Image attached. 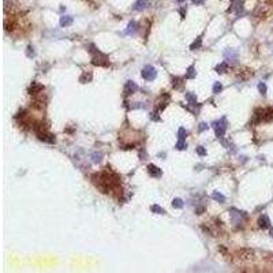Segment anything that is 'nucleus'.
Listing matches in <instances>:
<instances>
[{"label": "nucleus", "mask_w": 273, "mask_h": 273, "mask_svg": "<svg viewBox=\"0 0 273 273\" xmlns=\"http://www.w3.org/2000/svg\"><path fill=\"white\" fill-rule=\"evenodd\" d=\"M213 127H215L217 138H223V137H224V134H225V130H227V127H228L227 117H221L219 122H215V123H213Z\"/></svg>", "instance_id": "f257e3e1"}, {"label": "nucleus", "mask_w": 273, "mask_h": 273, "mask_svg": "<svg viewBox=\"0 0 273 273\" xmlns=\"http://www.w3.org/2000/svg\"><path fill=\"white\" fill-rule=\"evenodd\" d=\"M141 75H142V78L145 81H153L157 77V71L153 66H145L142 68V71H141Z\"/></svg>", "instance_id": "f03ea898"}, {"label": "nucleus", "mask_w": 273, "mask_h": 273, "mask_svg": "<svg viewBox=\"0 0 273 273\" xmlns=\"http://www.w3.org/2000/svg\"><path fill=\"white\" fill-rule=\"evenodd\" d=\"M92 63L94 64V66L107 67V66H108V57L105 56V55H102L101 52H100V53H97V55H94V56H93Z\"/></svg>", "instance_id": "7ed1b4c3"}, {"label": "nucleus", "mask_w": 273, "mask_h": 273, "mask_svg": "<svg viewBox=\"0 0 273 273\" xmlns=\"http://www.w3.org/2000/svg\"><path fill=\"white\" fill-rule=\"evenodd\" d=\"M238 255H239V258L243 261H250L254 258V251L251 250V249H242V250L238 251Z\"/></svg>", "instance_id": "20e7f679"}, {"label": "nucleus", "mask_w": 273, "mask_h": 273, "mask_svg": "<svg viewBox=\"0 0 273 273\" xmlns=\"http://www.w3.org/2000/svg\"><path fill=\"white\" fill-rule=\"evenodd\" d=\"M37 137H39L40 141H44V142H48V143H55V135L49 134L48 131H41V133H37Z\"/></svg>", "instance_id": "39448f33"}, {"label": "nucleus", "mask_w": 273, "mask_h": 273, "mask_svg": "<svg viewBox=\"0 0 273 273\" xmlns=\"http://www.w3.org/2000/svg\"><path fill=\"white\" fill-rule=\"evenodd\" d=\"M148 172H149V175L153 176V178H161V175H163L161 169L156 165H153V164H149L148 165Z\"/></svg>", "instance_id": "423d86ee"}, {"label": "nucleus", "mask_w": 273, "mask_h": 273, "mask_svg": "<svg viewBox=\"0 0 273 273\" xmlns=\"http://www.w3.org/2000/svg\"><path fill=\"white\" fill-rule=\"evenodd\" d=\"M42 90H44L42 85L37 83V82H33V83H31V86H30V89H29V93H30V94H33V96H37L39 93L42 92Z\"/></svg>", "instance_id": "0eeeda50"}, {"label": "nucleus", "mask_w": 273, "mask_h": 273, "mask_svg": "<svg viewBox=\"0 0 273 273\" xmlns=\"http://www.w3.org/2000/svg\"><path fill=\"white\" fill-rule=\"evenodd\" d=\"M138 90V86L135 83H134L133 81H127V83H126V87H124V92L126 94H131V93H135Z\"/></svg>", "instance_id": "6e6552de"}, {"label": "nucleus", "mask_w": 273, "mask_h": 273, "mask_svg": "<svg viewBox=\"0 0 273 273\" xmlns=\"http://www.w3.org/2000/svg\"><path fill=\"white\" fill-rule=\"evenodd\" d=\"M258 224H260V227L261 228H264V230H266V228H271V221H269V219H268V216H265V215H262L258 219Z\"/></svg>", "instance_id": "1a4fd4ad"}, {"label": "nucleus", "mask_w": 273, "mask_h": 273, "mask_svg": "<svg viewBox=\"0 0 273 273\" xmlns=\"http://www.w3.org/2000/svg\"><path fill=\"white\" fill-rule=\"evenodd\" d=\"M72 17H70V15H61L60 17V26L61 28H67V26H70V25H72Z\"/></svg>", "instance_id": "9d476101"}, {"label": "nucleus", "mask_w": 273, "mask_h": 273, "mask_svg": "<svg viewBox=\"0 0 273 273\" xmlns=\"http://www.w3.org/2000/svg\"><path fill=\"white\" fill-rule=\"evenodd\" d=\"M138 31V25H137V22H134V20H131L130 23H128V28H127V30L124 31L126 34H135Z\"/></svg>", "instance_id": "9b49d317"}, {"label": "nucleus", "mask_w": 273, "mask_h": 273, "mask_svg": "<svg viewBox=\"0 0 273 273\" xmlns=\"http://www.w3.org/2000/svg\"><path fill=\"white\" fill-rule=\"evenodd\" d=\"M148 4L149 3L146 2V0H138V2L135 3V4H134V10L135 11H142V10H145L146 7H148Z\"/></svg>", "instance_id": "f8f14e48"}, {"label": "nucleus", "mask_w": 273, "mask_h": 273, "mask_svg": "<svg viewBox=\"0 0 273 273\" xmlns=\"http://www.w3.org/2000/svg\"><path fill=\"white\" fill-rule=\"evenodd\" d=\"M224 56L227 60H231V61H235L238 59V53L234 51V49H228V51H225Z\"/></svg>", "instance_id": "ddd939ff"}, {"label": "nucleus", "mask_w": 273, "mask_h": 273, "mask_svg": "<svg viewBox=\"0 0 273 273\" xmlns=\"http://www.w3.org/2000/svg\"><path fill=\"white\" fill-rule=\"evenodd\" d=\"M273 120V108H266L264 111V122H272Z\"/></svg>", "instance_id": "4468645a"}, {"label": "nucleus", "mask_w": 273, "mask_h": 273, "mask_svg": "<svg viewBox=\"0 0 273 273\" xmlns=\"http://www.w3.org/2000/svg\"><path fill=\"white\" fill-rule=\"evenodd\" d=\"M92 161L94 164H98V163H101V160H102V153H100V152H93L92 153Z\"/></svg>", "instance_id": "2eb2a0df"}, {"label": "nucleus", "mask_w": 273, "mask_h": 273, "mask_svg": "<svg viewBox=\"0 0 273 273\" xmlns=\"http://www.w3.org/2000/svg\"><path fill=\"white\" fill-rule=\"evenodd\" d=\"M212 198L215 199V201H217V202H220V204H224L225 202V197L223 195V194H220L219 191H215L212 194Z\"/></svg>", "instance_id": "dca6fc26"}, {"label": "nucleus", "mask_w": 273, "mask_h": 273, "mask_svg": "<svg viewBox=\"0 0 273 273\" xmlns=\"http://www.w3.org/2000/svg\"><path fill=\"white\" fill-rule=\"evenodd\" d=\"M228 70V64L227 63H220L216 66V72H219V74H224L225 71Z\"/></svg>", "instance_id": "f3484780"}, {"label": "nucleus", "mask_w": 273, "mask_h": 273, "mask_svg": "<svg viewBox=\"0 0 273 273\" xmlns=\"http://www.w3.org/2000/svg\"><path fill=\"white\" fill-rule=\"evenodd\" d=\"M186 100L189 101L190 105H197V96L193 93H186Z\"/></svg>", "instance_id": "a211bd4d"}, {"label": "nucleus", "mask_w": 273, "mask_h": 273, "mask_svg": "<svg viewBox=\"0 0 273 273\" xmlns=\"http://www.w3.org/2000/svg\"><path fill=\"white\" fill-rule=\"evenodd\" d=\"M195 68H194V66H190L189 68H187V72H186V78L187 79H193V78H195Z\"/></svg>", "instance_id": "6ab92c4d"}, {"label": "nucleus", "mask_w": 273, "mask_h": 273, "mask_svg": "<svg viewBox=\"0 0 273 273\" xmlns=\"http://www.w3.org/2000/svg\"><path fill=\"white\" fill-rule=\"evenodd\" d=\"M150 210H152L153 213H157V215H164V213H165V210H164L163 208H160L158 205H152V206H150Z\"/></svg>", "instance_id": "aec40b11"}, {"label": "nucleus", "mask_w": 273, "mask_h": 273, "mask_svg": "<svg viewBox=\"0 0 273 273\" xmlns=\"http://www.w3.org/2000/svg\"><path fill=\"white\" fill-rule=\"evenodd\" d=\"M172 206H174L175 209H182V208H183V201H182L180 198H175L174 201H172Z\"/></svg>", "instance_id": "412c9836"}, {"label": "nucleus", "mask_w": 273, "mask_h": 273, "mask_svg": "<svg viewBox=\"0 0 273 273\" xmlns=\"http://www.w3.org/2000/svg\"><path fill=\"white\" fill-rule=\"evenodd\" d=\"M201 44H202V39H201V37H198V39H197L194 42L190 45V49H193V51H194V49H197V48H199V46H201Z\"/></svg>", "instance_id": "4be33fe9"}, {"label": "nucleus", "mask_w": 273, "mask_h": 273, "mask_svg": "<svg viewBox=\"0 0 273 273\" xmlns=\"http://www.w3.org/2000/svg\"><path fill=\"white\" fill-rule=\"evenodd\" d=\"M221 90H223V85L220 83V82H215V85H213V93H215V94H219Z\"/></svg>", "instance_id": "5701e85b"}, {"label": "nucleus", "mask_w": 273, "mask_h": 273, "mask_svg": "<svg viewBox=\"0 0 273 273\" xmlns=\"http://www.w3.org/2000/svg\"><path fill=\"white\" fill-rule=\"evenodd\" d=\"M186 148H187V145L183 139H179L178 142H176V149H178V150H184Z\"/></svg>", "instance_id": "b1692460"}, {"label": "nucleus", "mask_w": 273, "mask_h": 273, "mask_svg": "<svg viewBox=\"0 0 273 273\" xmlns=\"http://www.w3.org/2000/svg\"><path fill=\"white\" fill-rule=\"evenodd\" d=\"M186 135H187V131L184 130L183 127L179 128V130H178V138H179V139H183L184 141V139H186Z\"/></svg>", "instance_id": "393cba45"}, {"label": "nucleus", "mask_w": 273, "mask_h": 273, "mask_svg": "<svg viewBox=\"0 0 273 273\" xmlns=\"http://www.w3.org/2000/svg\"><path fill=\"white\" fill-rule=\"evenodd\" d=\"M258 90H260L261 94L265 96L266 94V85L264 83V82H261V83H258Z\"/></svg>", "instance_id": "a878e982"}, {"label": "nucleus", "mask_w": 273, "mask_h": 273, "mask_svg": "<svg viewBox=\"0 0 273 273\" xmlns=\"http://www.w3.org/2000/svg\"><path fill=\"white\" fill-rule=\"evenodd\" d=\"M182 79L180 78H174V81H172V85H174V87H180L182 86Z\"/></svg>", "instance_id": "bb28decb"}, {"label": "nucleus", "mask_w": 273, "mask_h": 273, "mask_svg": "<svg viewBox=\"0 0 273 273\" xmlns=\"http://www.w3.org/2000/svg\"><path fill=\"white\" fill-rule=\"evenodd\" d=\"M90 79H92V74H89V75H87L86 72H83V75H82V77L79 78V81H81V82H83V83H85V81H90Z\"/></svg>", "instance_id": "cd10ccee"}, {"label": "nucleus", "mask_w": 273, "mask_h": 273, "mask_svg": "<svg viewBox=\"0 0 273 273\" xmlns=\"http://www.w3.org/2000/svg\"><path fill=\"white\" fill-rule=\"evenodd\" d=\"M197 153H198L199 156H206V150H205L204 146H198V148H197Z\"/></svg>", "instance_id": "c85d7f7f"}, {"label": "nucleus", "mask_w": 273, "mask_h": 273, "mask_svg": "<svg viewBox=\"0 0 273 273\" xmlns=\"http://www.w3.org/2000/svg\"><path fill=\"white\" fill-rule=\"evenodd\" d=\"M150 119H152V120H156V122H158V120H160V116H158V113H157V112H152V113H150Z\"/></svg>", "instance_id": "c756f323"}, {"label": "nucleus", "mask_w": 273, "mask_h": 273, "mask_svg": "<svg viewBox=\"0 0 273 273\" xmlns=\"http://www.w3.org/2000/svg\"><path fill=\"white\" fill-rule=\"evenodd\" d=\"M208 127H209V126H208L206 123H201V124H199V131H205V130H208Z\"/></svg>", "instance_id": "7c9ffc66"}, {"label": "nucleus", "mask_w": 273, "mask_h": 273, "mask_svg": "<svg viewBox=\"0 0 273 273\" xmlns=\"http://www.w3.org/2000/svg\"><path fill=\"white\" fill-rule=\"evenodd\" d=\"M193 2V4H195V6H202L205 3V0H191Z\"/></svg>", "instance_id": "2f4dec72"}, {"label": "nucleus", "mask_w": 273, "mask_h": 273, "mask_svg": "<svg viewBox=\"0 0 273 273\" xmlns=\"http://www.w3.org/2000/svg\"><path fill=\"white\" fill-rule=\"evenodd\" d=\"M204 210H205V208H204V206H198V208L195 209V212H197V215H202V212H204Z\"/></svg>", "instance_id": "473e14b6"}, {"label": "nucleus", "mask_w": 273, "mask_h": 273, "mask_svg": "<svg viewBox=\"0 0 273 273\" xmlns=\"http://www.w3.org/2000/svg\"><path fill=\"white\" fill-rule=\"evenodd\" d=\"M179 13H180L182 18H184V17H186V7H182L180 10H179Z\"/></svg>", "instance_id": "72a5a7b5"}, {"label": "nucleus", "mask_w": 273, "mask_h": 273, "mask_svg": "<svg viewBox=\"0 0 273 273\" xmlns=\"http://www.w3.org/2000/svg\"><path fill=\"white\" fill-rule=\"evenodd\" d=\"M232 2L235 3V2H236V0H232ZM239 6H242V4H240V2H239V3H236V4H235V7H238V8H239Z\"/></svg>", "instance_id": "f704fd0d"}, {"label": "nucleus", "mask_w": 273, "mask_h": 273, "mask_svg": "<svg viewBox=\"0 0 273 273\" xmlns=\"http://www.w3.org/2000/svg\"><path fill=\"white\" fill-rule=\"evenodd\" d=\"M176 2H179V3H183V2H184V0H176Z\"/></svg>", "instance_id": "c9c22d12"}, {"label": "nucleus", "mask_w": 273, "mask_h": 273, "mask_svg": "<svg viewBox=\"0 0 273 273\" xmlns=\"http://www.w3.org/2000/svg\"><path fill=\"white\" fill-rule=\"evenodd\" d=\"M271 234H272V236H273V230H271Z\"/></svg>", "instance_id": "e433bc0d"}]
</instances>
